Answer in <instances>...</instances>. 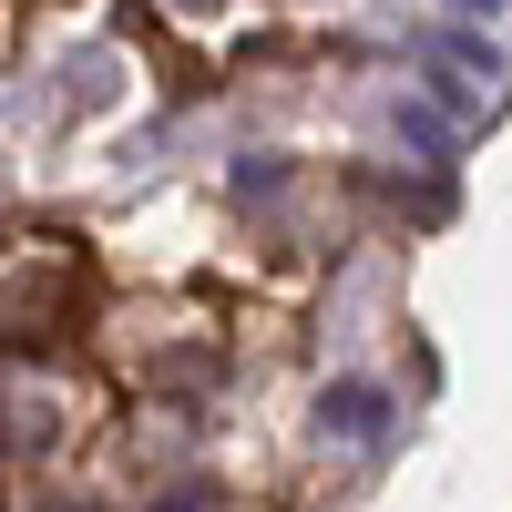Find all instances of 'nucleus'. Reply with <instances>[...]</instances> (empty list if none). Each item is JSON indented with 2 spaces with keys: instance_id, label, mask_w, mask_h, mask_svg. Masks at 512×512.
<instances>
[{
  "instance_id": "f03ea898",
  "label": "nucleus",
  "mask_w": 512,
  "mask_h": 512,
  "mask_svg": "<svg viewBox=\"0 0 512 512\" xmlns=\"http://www.w3.org/2000/svg\"><path fill=\"white\" fill-rule=\"evenodd\" d=\"M318 431H338V441H379V431H390V400H379L369 379H338V390H318Z\"/></svg>"
},
{
  "instance_id": "7ed1b4c3",
  "label": "nucleus",
  "mask_w": 512,
  "mask_h": 512,
  "mask_svg": "<svg viewBox=\"0 0 512 512\" xmlns=\"http://www.w3.org/2000/svg\"><path fill=\"white\" fill-rule=\"evenodd\" d=\"M154 512H216V492H175V502H154Z\"/></svg>"
},
{
  "instance_id": "f257e3e1",
  "label": "nucleus",
  "mask_w": 512,
  "mask_h": 512,
  "mask_svg": "<svg viewBox=\"0 0 512 512\" xmlns=\"http://www.w3.org/2000/svg\"><path fill=\"white\" fill-rule=\"evenodd\" d=\"M72 297H82V277L62 267V256H31V267H11V277H0V349H11V359L52 349V328L72 318Z\"/></svg>"
}]
</instances>
